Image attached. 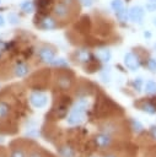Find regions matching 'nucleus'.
I'll list each match as a JSON object with an SVG mask.
<instances>
[{
	"mask_svg": "<svg viewBox=\"0 0 156 157\" xmlns=\"http://www.w3.org/2000/svg\"><path fill=\"white\" fill-rule=\"evenodd\" d=\"M95 125L98 131H103V132L113 136L117 140L128 141L130 139L131 129H130L129 121L127 119H124L123 115L109 117V118L96 120Z\"/></svg>",
	"mask_w": 156,
	"mask_h": 157,
	"instance_id": "nucleus-1",
	"label": "nucleus"
},
{
	"mask_svg": "<svg viewBox=\"0 0 156 157\" xmlns=\"http://www.w3.org/2000/svg\"><path fill=\"white\" fill-rule=\"evenodd\" d=\"M76 85L75 75L68 67L65 69H57L53 75V87L55 91L60 93H68L74 90Z\"/></svg>",
	"mask_w": 156,
	"mask_h": 157,
	"instance_id": "nucleus-2",
	"label": "nucleus"
},
{
	"mask_svg": "<svg viewBox=\"0 0 156 157\" xmlns=\"http://www.w3.org/2000/svg\"><path fill=\"white\" fill-rule=\"evenodd\" d=\"M91 139V142L93 145V148L97 151V152H104V151H108V150H113V148H117L119 146H122L123 144H125L127 141H120V140H117L114 139L113 136L103 132V131H96L95 134H92L90 136Z\"/></svg>",
	"mask_w": 156,
	"mask_h": 157,
	"instance_id": "nucleus-3",
	"label": "nucleus"
},
{
	"mask_svg": "<svg viewBox=\"0 0 156 157\" xmlns=\"http://www.w3.org/2000/svg\"><path fill=\"white\" fill-rule=\"evenodd\" d=\"M88 117L90 115H88L87 110L77 108L75 105H71V108L65 118V121L70 128H79L88 119Z\"/></svg>",
	"mask_w": 156,
	"mask_h": 157,
	"instance_id": "nucleus-4",
	"label": "nucleus"
},
{
	"mask_svg": "<svg viewBox=\"0 0 156 157\" xmlns=\"http://www.w3.org/2000/svg\"><path fill=\"white\" fill-rule=\"evenodd\" d=\"M28 141H29L28 137L11 140L7 146L10 157H26L27 148H28Z\"/></svg>",
	"mask_w": 156,
	"mask_h": 157,
	"instance_id": "nucleus-5",
	"label": "nucleus"
},
{
	"mask_svg": "<svg viewBox=\"0 0 156 157\" xmlns=\"http://www.w3.org/2000/svg\"><path fill=\"white\" fill-rule=\"evenodd\" d=\"M57 148V156L58 157H77L79 150L77 147L68 139H63L55 145Z\"/></svg>",
	"mask_w": 156,
	"mask_h": 157,
	"instance_id": "nucleus-6",
	"label": "nucleus"
},
{
	"mask_svg": "<svg viewBox=\"0 0 156 157\" xmlns=\"http://www.w3.org/2000/svg\"><path fill=\"white\" fill-rule=\"evenodd\" d=\"M28 102L36 109L44 108L48 104V94L42 90H31L28 94Z\"/></svg>",
	"mask_w": 156,
	"mask_h": 157,
	"instance_id": "nucleus-7",
	"label": "nucleus"
},
{
	"mask_svg": "<svg viewBox=\"0 0 156 157\" xmlns=\"http://www.w3.org/2000/svg\"><path fill=\"white\" fill-rule=\"evenodd\" d=\"M53 15L59 21H68V20H70V16H71V6L68 5L65 1L60 0L54 4Z\"/></svg>",
	"mask_w": 156,
	"mask_h": 157,
	"instance_id": "nucleus-8",
	"label": "nucleus"
},
{
	"mask_svg": "<svg viewBox=\"0 0 156 157\" xmlns=\"http://www.w3.org/2000/svg\"><path fill=\"white\" fill-rule=\"evenodd\" d=\"M37 55L39 58V60L44 64H50L57 55V52L53 47L50 45H42L38 50H37Z\"/></svg>",
	"mask_w": 156,
	"mask_h": 157,
	"instance_id": "nucleus-9",
	"label": "nucleus"
},
{
	"mask_svg": "<svg viewBox=\"0 0 156 157\" xmlns=\"http://www.w3.org/2000/svg\"><path fill=\"white\" fill-rule=\"evenodd\" d=\"M124 65L130 71H136L141 65V59L138 54H135L133 52H128L124 55Z\"/></svg>",
	"mask_w": 156,
	"mask_h": 157,
	"instance_id": "nucleus-10",
	"label": "nucleus"
},
{
	"mask_svg": "<svg viewBox=\"0 0 156 157\" xmlns=\"http://www.w3.org/2000/svg\"><path fill=\"white\" fill-rule=\"evenodd\" d=\"M134 105L140 108L142 112L147 114H156V103L154 102L152 98H142L141 101L135 102Z\"/></svg>",
	"mask_w": 156,
	"mask_h": 157,
	"instance_id": "nucleus-11",
	"label": "nucleus"
},
{
	"mask_svg": "<svg viewBox=\"0 0 156 157\" xmlns=\"http://www.w3.org/2000/svg\"><path fill=\"white\" fill-rule=\"evenodd\" d=\"M144 13H145L144 9H142L141 6H138V5L131 6V7L129 9V11H128L129 18H130L133 22H138V23H141L142 18H144Z\"/></svg>",
	"mask_w": 156,
	"mask_h": 157,
	"instance_id": "nucleus-12",
	"label": "nucleus"
},
{
	"mask_svg": "<svg viewBox=\"0 0 156 157\" xmlns=\"http://www.w3.org/2000/svg\"><path fill=\"white\" fill-rule=\"evenodd\" d=\"M92 58H93V55L88 49H79V50H76L74 53L75 61L79 63V64H82V65L86 64L87 61H90Z\"/></svg>",
	"mask_w": 156,
	"mask_h": 157,
	"instance_id": "nucleus-13",
	"label": "nucleus"
},
{
	"mask_svg": "<svg viewBox=\"0 0 156 157\" xmlns=\"http://www.w3.org/2000/svg\"><path fill=\"white\" fill-rule=\"evenodd\" d=\"M12 72H14V76L15 77H25L29 72V66H28L27 63L17 61L14 65V67H12Z\"/></svg>",
	"mask_w": 156,
	"mask_h": 157,
	"instance_id": "nucleus-14",
	"label": "nucleus"
},
{
	"mask_svg": "<svg viewBox=\"0 0 156 157\" xmlns=\"http://www.w3.org/2000/svg\"><path fill=\"white\" fill-rule=\"evenodd\" d=\"M38 27H39V28H42V29H45V31L55 29V28L58 27L57 18H54V17H52V16H44V17H42V18H41Z\"/></svg>",
	"mask_w": 156,
	"mask_h": 157,
	"instance_id": "nucleus-15",
	"label": "nucleus"
},
{
	"mask_svg": "<svg viewBox=\"0 0 156 157\" xmlns=\"http://www.w3.org/2000/svg\"><path fill=\"white\" fill-rule=\"evenodd\" d=\"M96 58L102 63H108L112 58V53L108 48H99L96 50Z\"/></svg>",
	"mask_w": 156,
	"mask_h": 157,
	"instance_id": "nucleus-16",
	"label": "nucleus"
},
{
	"mask_svg": "<svg viewBox=\"0 0 156 157\" xmlns=\"http://www.w3.org/2000/svg\"><path fill=\"white\" fill-rule=\"evenodd\" d=\"M84 69H85V71H87V72H96L97 70H99L101 69V64H99V60L96 58H92L90 61H87L86 64H84Z\"/></svg>",
	"mask_w": 156,
	"mask_h": 157,
	"instance_id": "nucleus-17",
	"label": "nucleus"
},
{
	"mask_svg": "<svg viewBox=\"0 0 156 157\" xmlns=\"http://www.w3.org/2000/svg\"><path fill=\"white\" fill-rule=\"evenodd\" d=\"M41 130L36 126V124H28L26 131H25V137H28V139H37L39 135H41Z\"/></svg>",
	"mask_w": 156,
	"mask_h": 157,
	"instance_id": "nucleus-18",
	"label": "nucleus"
},
{
	"mask_svg": "<svg viewBox=\"0 0 156 157\" xmlns=\"http://www.w3.org/2000/svg\"><path fill=\"white\" fill-rule=\"evenodd\" d=\"M129 125H130L131 131H134V132H136V134H141V132H144V125H142L139 120L131 118V119L129 120Z\"/></svg>",
	"mask_w": 156,
	"mask_h": 157,
	"instance_id": "nucleus-19",
	"label": "nucleus"
},
{
	"mask_svg": "<svg viewBox=\"0 0 156 157\" xmlns=\"http://www.w3.org/2000/svg\"><path fill=\"white\" fill-rule=\"evenodd\" d=\"M52 66L57 67V69H65V67H69V63L64 59V58H55L52 63H50Z\"/></svg>",
	"mask_w": 156,
	"mask_h": 157,
	"instance_id": "nucleus-20",
	"label": "nucleus"
},
{
	"mask_svg": "<svg viewBox=\"0 0 156 157\" xmlns=\"http://www.w3.org/2000/svg\"><path fill=\"white\" fill-rule=\"evenodd\" d=\"M145 92L147 94H151V96L156 94V81H154V80L146 81V83H145Z\"/></svg>",
	"mask_w": 156,
	"mask_h": 157,
	"instance_id": "nucleus-21",
	"label": "nucleus"
},
{
	"mask_svg": "<svg viewBox=\"0 0 156 157\" xmlns=\"http://www.w3.org/2000/svg\"><path fill=\"white\" fill-rule=\"evenodd\" d=\"M21 10L26 13H31L33 12L34 10V4L31 1V0H25L22 4H21Z\"/></svg>",
	"mask_w": 156,
	"mask_h": 157,
	"instance_id": "nucleus-22",
	"label": "nucleus"
},
{
	"mask_svg": "<svg viewBox=\"0 0 156 157\" xmlns=\"http://www.w3.org/2000/svg\"><path fill=\"white\" fill-rule=\"evenodd\" d=\"M131 85H133V87H134V90H135L136 92H140L141 88H142V78H141V77L134 78L133 82H131Z\"/></svg>",
	"mask_w": 156,
	"mask_h": 157,
	"instance_id": "nucleus-23",
	"label": "nucleus"
},
{
	"mask_svg": "<svg viewBox=\"0 0 156 157\" xmlns=\"http://www.w3.org/2000/svg\"><path fill=\"white\" fill-rule=\"evenodd\" d=\"M111 6H112V9H113L115 12L119 11V10H122V9H124V5H123V1H122V0H112Z\"/></svg>",
	"mask_w": 156,
	"mask_h": 157,
	"instance_id": "nucleus-24",
	"label": "nucleus"
},
{
	"mask_svg": "<svg viewBox=\"0 0 156 157\" xmlns=\"http://www.w3.org/2000/svg\"><path fill=\"white\" fill-rule=\"evenodd\" d=\"M115 15H117V17L119 18V21H122V22L127 21V18L129 17V16H128V12H127L125 9H122V10H119V11H117Z\"/></svg>",
	"mask_w": 156,
	"mask_h": 157,
	"instance_id": "nucleus-25",
	"label": "nucleus"
},
{
	"mask_svg": "<svg viewBox=\"0 0 156 157\" xmlns=\"http://www.w3.org/2000/svg\"><path fill=\"white\" fill-rule=\"evenodd\" d=\"M146 66L149 67L150 71L152 72H156V60L154 58H149L147 61H146Z\"/></svg>",
	"mask_w": 156,
	"mask_h": 157,
	"instance_id": "nucleus-26",
	"label": "nucleus"
},
{
	"mask_svg": "<svg viewBox=\"0 0 156 157\" xmlns=\"http://www.w3.org/2000/svg\"><path fill=\"white\" fill-rule=\"evenodd\" d=\"M149 136L154 141H156V124H154V125L150 126V129H149Z\"/></svg>",
	"mask_w": 156,
	"mask_h": 157,
	"instance_id": "nucleus-27",
	"label": "nucleus"
},
{
	"mask_svg": "<svg viewBox=\"0 0 156 157\" xmlns=\"http://www.w3.org/2000/svg\"><path fill=\"white\" fill-rule=\"evenodd\" d=\"M0 157H10L7 147H4L1 145H0Z\"/></svg>",
	"mask_w": 156,
	"mask_h": 157,
	"instance_id": "nucleus-28",
	"label": "nucleus"
},
{
	"mask_svg": "<svg viewBox=\"0 0 156 157\" xmlns=\"http://www.w3.org/2000/svg\"><path fill=\"white\" fill-rule=\"evenodd\" d=\"M9 21H10V23H17L18 22V17L15 13H10L9 15Z\"/></svg>",
	"mask_w": 156,
	"mask_h": 157,
	"instance_id": "nucleus-29",
	"label": "nucleus"
},
{
	"mask_svg": "<svg viewBox=\"0 0 156 157\" xmlns=\"http://www.w3.org/2000/svg\"><path fill=\"white\" fill-rule=\"evenodd\" d=\"M80 1H81V4H82L85 7H90V6H92L93 2H95V0H80Z\"/></svg>",
	"mask_w": 156,
	"mask_h": 157,
	"instance_id": "nucleus-30",
	"label": "nucleus"
},
{
	"mask_svg": "<svg viewBox=\"0 0 156 157\" xmlns=\"http://www.w3.org/2000/svg\"><path fill=\"white\" fill-rule=\"evenodd\" d=\"M146 10H149L150 12L156 11V4H154V2H149V4L146 5Z\"/></svg>",
	"mask_w": 156,
	"mask_h": 157,
	"instance_id": "nucleus-31",
	"label": "nucleus"
},
{
	"mask_svg": "<svg viewBox=\"0 0 156 157\" xmlns=\"http://www.w3.org/2000/svg\"><path fill=\"white\" fill-rule=\"evenodd\" d=\"M87 157H101V153L98 152V153H91V155H88Z\"/></svg>",
	"mask_w": 156,
	"mask_h": 157,
	"instance_id": "nucleus-32",
	"label": "nucleus"
},
{
	"mask_svg": "<svg viewBox=\"0 0 156 157\" xmlns=\"http://www.w3.org/2000/svg\"><path fill=\"white\" fill-rule=\"evenodd\" d=\"M4 23H5V20H4V17L0 15V27H1V26H4Z\"/></svg>",
	"mask_w": 156,
	"mask_h": 157,
	"instance_id": "nucleus-33",
	"label": "nucleus"
},
{
	"mask_svg": "<svg viewBox=\"0 0 156 157\" xmlns=\"http://www.w3.org/2000/svg\"><path fill=\"white\" fill-rule=\"evenodd\" d=\"M144 37L150 38V37H151V33H150V32H144Z\"/></svg>",
	"mask_w": 156,
	"mask_h": 157,
	"instance_id": "nucleus-34",
	"label": "nucleus"
},
{
	"mask_svg": "<svg viewBox=\"0 0 156 157\" xmlns=\"http://www.w3.org/2000/svg\"><path fill=\"white\" fill-rule=\"evenodd\" d=\"M4 137H5L4 135H0V144H2V142L5 141V139H4Z\"/></svg>",
	"mask_w": 156,
	"mask_h": 157,
	"instance_id": "nucleus-35",
	"label": "nucleus"
},
{
	"mask_svg": "<svg viewBox=\"0 0 156 157\" xmlns=\"http://www.w3.org/2000/svg\"><path fill=\"white\" fill-rule=\"evenodd\" d=\"M149 2H154V4H156V0H147Z\"/></svg>",
	"mask_w": 156,
	"mask_h": 157,
	"instance_id": "nucleus-36",
	"label": "nucleus"
},
{
	"mask_svg": "<svg viewBox=\"0 0 156 157\" xmlns=\"http://www.w3.org/2000/svg\"><path fill=\"white\" fill-rule=\"evenodd\" d=\"M154 25H155V26H156V17H155V18H154Z\"/></svg>",
	"mask_w": 156,
	"mask_h": 157,
	"instance_id": "nucleus-37",
	"label": "nucleus"
},
{
	"mask_svg": "<svg viewBox=\"0 0 156 157\" xmlns=\"http://www.w3.org/2000/svg\"><path fill=\"white\" fill-rule=\"evenodd\" d=\"M155 96H156V94H155ZM152 99H154V102L156 103V97H155V98H152Z\"/></svg>",
	"mask_w": 156,
	"mask_h": 157,
	"instance_id": "nucleus-38",
	"label": "nucleus"
}]
</instances>
